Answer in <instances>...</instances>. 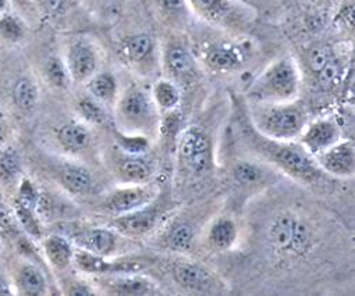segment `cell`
Masks as SVG:
<instances>
[{"label": "cell", "mask_w": 355, "mask_h": 296, "mask_svg": "<svg viewBox=\"0 0 355 296\" xmlns=\"http://www.w3.org/2000/svg\"><path fill=\"white\" fill-rule=\"evenodd\" d=\"M343 74V66L338 59L334 56L330 59V62L318 73V81L323 89H329L334 86Z\"/></svg>", "instance_id": "obj_36"}, {"label": "cell", "mask_w": 355, "mask_h": 296, "mask_svg": "<svg viewBox=\"0 0 355 296\" xmlns=\"http://www.w3.org/2000/svg\"><path fill=\"white\" fill-rule=\"evenodd\" d=\"M10 10V0H0V16Z\"/></svg>", "instance_id": "obj_45"}, {"label": "cell", "mask_w": 355, "mask_h": 296, "mask_svg": "<svg viewBox=\"0 0 355 296\" xmlns=\"http://www.w3.org/2000/svg\"><path fill=\"white\" fill-rule=\"evenodd\" d=\"M42 248H44V252H45V256H46L49 264L53 268L63 271L69 266H71L74 248H73L71 242L67 238H64L63 235L53 234V235L46 237L42 241Z\"/></svg>", "instance_id": "obj_16"}, {"label": "cell", "mask_w": 355, "mask_h": 296, "mask_svg": "<svg viewBox=\"0 0 355 296\" xmlns=\"http://www.w3.org/2000/svg\"><path fill=\"white\" fill-rule=\"evenodd\" d=\"M233 177L241 185H254L263 178V173L251 162H240L233 169Z\"/></svg>", "instance_id": "obj_33"}, {"label": "cell", "mask_w": 355, "mask_h": 296, "mask_svg": "<svg viewBox=\"0 0 355 296\" xmlns=\"http://www.w3.org/2000/svg\"><path fill=\"white\" fill-rule=\"evenodd\" d=\"M23 173V158L15 146L0 147V184L10 185Z\"/></svg>", "instance_id": "obj_24"}, {"label": "cell", "mask_w": 355, "mask_h": 296, "mask_svg": "<svg viewBox=\"0 0 355 296\" xmlns=\"http://www.w3.org/2000/svg\"><path fill=\"white\" fill-rule=\"evenodd\" d=\"M334 55L327 46H318L309 50L308 53V66L312 73L318 74L333 57Z\"/></svg>", "instance_id": "obj_40"}, {"label": "cell", "mask_w": 355, "mask_h": 296, "mask_svg": "<svg viewBox=\"0 0 355 296\" xmlns=\"http://www.w3.org/2000/svg\"><path fill=\"white\" fill-rule=\"evenodd\" d=\"M156 3L166 17L175 20L184 19L190 8L187 0H156Z\"/></svg>", "instance_id": "obj_38"}, {"label": "cell", "mask_w": 355, "mask_h": 296, "mask_svg": "<svg viewBox=\"0 0 355 296\" xmlns=\"http://www.w3.org/2000/svg\"><path fill=\"white\" fill-rule=\"evenodd\" d=\"M127 156L119 165L121 178L130 184H146L152 176L150 167L139 156Z\"/></svg>", "instance_id": "obj_29"}, {"label": "cell", "mask_w": 355, "mask_h": 296, "mask_svg": "<svg viewBox=\"0 0 355 296\" xmlns=\"http://www.w3.org/2000/svg\"><path fill=\"white\" fill-rule=\"evenodd\" d=\"M67 293H69V295H73V296H91V295H94L95 292L92 290L91 286H88V285L84 284V282H74V284L69 285Z\"/></svg>", "instance_id": "obj_43"}, {"label": "cell", "mask_w": 355, "mask_h": 296, "mask_svg": "<svg viewBox=\"0 0 355 296\" xmlns=\"http://www.w3.org/2000/svg\"><path fill=\"white\" fill-rule=\"evenodd\" d=\"M9 135H10V121L6 115V113L0 109V147L6 145Z\"/></svg>", "instance_id": "obj_42"}, {"label": "cell", "mask_w": 355, "mask_h": 296, "mask_svg": "<svg viewBox=\"0 0 355 296\" xmlns=\"http://www.w3.org/2000/svg\"><path fill=\"white\" fill-rule=\"evenodd\" d=\"M298 139L305 151L315 158L341 139V131L333 120L319 118L306 124Z\"/></svg>", "instance_id": "obj_10"}, {"label": "cell", "mask_w": 355, "mask_h": 296, "mask_svg": "<svg viewBox=\"0 0 355 296\" xmlns=\"http://www.w3.org/2000/svg\"><path fill=\"white\" fill-rule=\"evenodd\" d=\"M173 277L180 286L194 290L211 293L216 289L218 279L205 267L190 263L179 261L173 266Z\"/></svg>", "instance_id": "obj_12"}, {"label": "cell", "mask_w": 355, "mask_h": 296, "mask_svg": "<svg viewBox=\"0 0 355 296\" xmlns=\"http://www.w3.org/2000/svg\"><path fill=\"white\" fill-rule=\"evenodd\" d=\"M60 183L70 194L84 195L92 188V176L83 166L67 165L60 172Z\"/></svg>", "instance_id": "obj_23"}, {"label": "cell", "mask_w": 355, "mask_h": 296, "mask_svg": "<svg viewBox=\"0 0 355 296\" xmlns=\"http://www.w3.org/2000/svg\"><path fill=\"white\" fill-rule=\"evenodd\" d=\"M107 289L113 295L124 296H144L150 295L156 290V286L152 281L144 277H123L116 278L107 285Z\"/></svg>", "instance_id": "obj_25"}, {"label": "cell", "mask_w": 355, "mask_h": 296, "mask_svg": "<svg viewBox=\"0 0 355 296\" xmlns=\"http://www.w3.org/2000/svg\"><path fill=\"white\" fill-rule=\"evenodd\" d=\"M320 170L333 177H351L355 170V147L351 140H338L315 156Z\"/></svg>", "instance_id": "obj_7"}, {"label": "cell", "mask_w": 355, "mask_h": 296, "mask_svg": "<svg viewBox=\"0 0 355 296\" xmlns=\"http://www.w3.org/2000/svg\"><path fill=\"white\" fill-rule=\"evenodd\" d=\"M301 88V73L290 57L270 63L248 86L247 98L251 103L294 102Z\"/></svg>", "instance_id": "obj_1"}, {"label": "cell", "mask_w": 355, "mask_h": 296, "mask_svg": "<svg viewBox=\"0 0 355 296\" xmlns=\"http://www.w3.org/2000/svg\"><path fill=\"white\" fill-rule=\"evenodd\" d=\"M155 41L148 34L128 37L121 44L123 57L132 66L145 64L153 57Z\"/></svg>", "instance_id": "obj_18"}, {"label": "cell", "mask_w": 355, "mask_h": 296, "mask_svg": "<svg viewBox=\"0 0 355 296\" xmlns=\"http://www.w3.org/2000/svg\"><path fill=\"white\" fill-rule=\"evenodd\" d=\"M114 120L124 135L146 136L159 131L160 111L150 92L141 86H130L114 102Z\"/></svg>", "instance_id": "obj_4"}, {"label": "cell", "mask_w": 355, "mask_h": 296, "mask_svg": "<svg viewBox=\"0 0 355 296\" xmlns=\"http://www.w3.org/2000/svg\"><path fill=\"white\" fill-rule=\"evenodd\" d=\"M294 221L295 220L290 216H282L273 223V225L270 228V239L276 249H279V250L290 249Z\"/></svg>", "instance_id": "obj_32"}, {"label": "cell", "mask_w": 355, "mask_h": 296, "mask_svg": "<svg viewBox=\"0 0 355 296\" xmlns=\"http://www.w3.org/2000/svg\"><path fill=\"white\" fill-rule=\"evenodd\" d=\"M71 264L85 274H105L114 270V266L109 263L106 257L92 253L84 248L74 249Z\"/></svg>", "instance_id": "obj_26"}, {"label": "cell", "mask_w": 355, "mask_h": 296, "mask_svg": "<svg viewBox=\"0 0 355 296\" xmlns=\"http://www.w3.org/2000/svg\"><path fill=\"white\" fill-rule=\"evenodd\" d=\"M177 155L183 166L194 176L205 174L211 170L214 152L208 133L200 127H189L180 135Z\"/></svg>", "instance_id": "obj_5"}, {"label": "cell", "mask_w": 355, "mask_h": 296, "mask_svg": "<svg viewBox=\"0 0 355 296\" xmlns=\"http://www.w3.org/2000/svg\"><path fill=\"white\" fill-rule=\"evenodd\" d=\"M251 143L268 160L273 162L288 176L302 180L315 181L322 177L323 172L315 158L305 151V147L294 140H275L261 135L254 127Z\"/></svg>", "instance_id": "obj_3"}, {"label": "cell", "mask_w": 355, "mask_h": 296, "mask_svg": "<svg viewBox=\"0 0 355 296\" xmlns=\"http://www.w3.org/2000/svg\"><path fill=\"white\" fill-rule=\"evenodd\" d=\"M160 210L155 206L146 205L134 212L119 216L113 221V227L121 234L130 237H139L148 234L157 223Z\"/></svg>", "instance_id": "obj_13"}, {"label": "cell", "mask_w": 355, "mask_h": 296, "mask_svg": "<svg viewBox=\"0 0 355 296\" xmlns=\"http://www.w3.org/2000/svg\"><path fill=\"white\" fill-rule=\"evenodd\" d=\"M27 23L16 13L6 12L0 16V39L8 44H19L27 37Z\"/></svg>", "instance_id": "obj_27"}, {"label": "cell", "mask_w": 355, "mask_h": 296, "mask_svg": "<svg viewBox=\"0 0 355 296\" xmlns=\"http://www.w3.org/2000/svg\"><path fill=\"white\" fill-rule=\"evenodd\" d=\"M19 230V221L15 210L8 205L2 192H0V237H12Z\"/></svg>", "instance_id": "obj_34"}, {"label": "cell", "mask_w": 355, "mask_h": 296, "mask_svg": "<svg viewBox=\"0 0 355 296\" xmlns=\"http://www.w3.org/2000/svg\"><path fill=\"white\" fill-rule=\"evenodd\" d=\"M309 242H311V231L308 225L304 221L295 220L290 249L297 255H304L309 248Z\"/></svg>", "instance_id": "obj_37"}, {"label": "cell", "mask_w": 355, "mask_h": 296, "mask_svg": "<svg viewBox=\"0 0 355 296\" xmlns=\"http://www.w3.org/2000/svg\"><path fill=\"white\" fill-rule=\"evenodd\" d=\"M12 98L13 103L20 111H33L40 102L38 82L30 75H23L17 78L12 89Z\"/></svg>", "instance_id": "obj_19"}, {"label": "cell", "mask_w": 355, "mask_h": 296, "mask_svg": "<svg viewBox=\"0 0 355 296\" xmlns=\"http://www.w3.org/2000/svg\"><path fill=\"white\" fill-rule=\"evenodd\" d=\"M37 3L45 17L53 19L63 13L67 0H37Z\"/></svg>", "instance_id": "obj_41"}, {"label": "cell", "mask_w": 355, "mask_h": 296, "mask_svg": "<svg viewBox=\"0 0 355 296\" xmlns=\"http://www.w3.org/2000/svg\"><path fill=\"white\" fill-rule=\"evenodd\" d=\"M44 77L51 86L60 91L67 89L69 85L73 84L66 63L60 56H51L46 59L44 64Z\"/></svg>", "instance_id": "obj_30"}, {"label": "cell", "mask_w": 355, "mask_h": 296, "mask_svg": "<svg viewBox=\"0 0 355 296\" xmlns=\"http://www.w3.org/2000/svg\"><path fill=\"white\" fill-rule=\"evenodd\" d=\"M205 60L212 70L227 73L243 63V52L233 45H218L207 53Z\"/></svg>", "instance_id": "obj_20"}, {"label": "cell", "mask_w": 355, "mask_h": 296, "mask_svg": "<svg viewBox=\"0 0 355 296\" xmlns=\"http://www.w3.org/2000/svg\"><path fill=\"white\" fill-rule=\"evenodd\" d=\"M13 284L16 288V293L26 296H41L45 295L48 289L44 271L37 264L26 260L19 263L15 272Z\"/></svg>", "instance_id": "obj_14"}, {"label": "cell", "mask_w": 355, "mask_h": 296, "mask_svg": "<svg viewBox=\"0 0 355 296\" xmlns=\"http://www.w3.org/2000/svg\"><path fill=\"white\" fill-rule=\"evenodd\" d=\"M120 146L130 156H142L148 149V139L141 135H124L121 133Z\"/></svg>", "instance_id": "obj_39"}, {"label": "cell", "mask_w": 355, "mask_h": 296, "mask_svg": "<svg viewBox=\"0 0 355 296\" xmlns=\"http://www.w3.org/2000/svg\"><path fill=\"white\" fill-rule=\"evenodd\" d=\"M163 64L171 81L190 82L197 77V64L193 53L183 42H168L163 52Z\"/></svg>", "instance_id": "obj_11"}, {"label": "cell", "mask_w": 355, "mask_h": 296, "mask_svg": "<svg viewBox=\"0 0 355 296\" xmlns=\"http://www.w3.org/2000/svg\"><path fill=\"white\" fill-rule=\"evenodd\" d=\"M193 230L191 227L182 224V225H177L174 227L167 238L168 246L174 250H187L193 242Z\"/></svg>", "instance_id": "obj_35"}, {"label": "cell", "mask_w": 355, "mask_h": 296, "mask_svg": "<svg viewBox=\"0 0 355 296\" xmlns=\"http://www.w3.org/2000/svg\"><path fill=\"white\" fill-rule=\"evenodd\" d=\"M156 194V188L149 184H132V187L120 188L112 192L106 198L105 206L110 213L121 216L152 203Z\"/></svg>", "instance_id": "obj_9"}, {"label": "cell", "mask_w": 355, "mask_h": 296, "mask_svg": "<svg viewBox=\"0 0 355 296\" xmlns=\"http://www.w3.org/2000/svg\"><path fill=\"white\" fill-rule=\"evenodd\" d=\"M152 99L160 113L175 111L182 100V92L177 84L171 80H159L150 91Z\"/></svg>", "instance_id": "obj_21"}, {"label": "cell", "mask_w": 355, "mask_h": 296, "mask_svg": "<svg viewBox=\"0 0 355 296\" xmlns=\"http://www.w3.org/2000/svg\"><path fill=\"white\" fill-rule=\"evenodd\" d=\"M85 85L88 95L102 103L105 107L114 104L119 93V85L113 74L107 71H98L85 82Z\"/></svg>", "instance_id": "obj_17"}, {"label": "cell", "mask_w": 355, "mask_h": 296, "mask_svg": "<svg viewBox=\"0 0 355 296\" xmlns=\"http://www.w3.org/2000/svg\"><path fill=\"white\" fill-rule=\"evenodd\" d=\"M63 60L73 84H85L99 68L96 46L84 38L73 39L64 50Z\"/></svg>", "instance_id": "obj_6"}, {"label": "cell", "mask_w": 355, "mask_h": 296, "mask_svg": "<svg viewBox=\"0 0 355 296\" xmlns=\"http://www.w3.org/2000/svg\"><path fill=\"white\" fill-rule=\"evenodd\" d=\"M12 2H23V0H10V3H12Z\"/></svg>", "instance_id": "obj_46"}, {"label": "cell", "mask_w": 355, "mask_h": 296, "mask_svg": "<svg viewBox=\"0 0 355 296\" xmlns=\"http://www.w3.org/2000/svg\"><path fill=\"white\" fill-rule=\"evenodd\" d=\"M56 138L64 152L80 155L89 147L92 142V132L83 121H73L63 124L56 131Z\"/></svg>", "instance_id": "obj_15"}, {"label": "cell", "mask_w": 355, "mask_h": 296, "mask_svg": "<svg viewBox=\"0 0 355 296\" xmlns=\"http://www.w3.org/2000/svg\"><path fill=\"white\" fill-rule=\"evenodd\" d=\"M0 252H2V241H0Z\"/></svg>", "instance_id": "obj_47"}, {"label": "cell", "mask_w": 355, "mask_h": 296, "mask_svg": "<svg viewBox=\"0 0 355 296\" xmlns=\"http://www.w3.org/2000/svg\"><path fill=\"white\" fill-rule=\"evenodd\" d=\"M78 246L99 256L107 257L116 248V235L107 228H92L81 237Z\"/></svg>", "instance_id": "obj_22"}, {"label": "cell", "mask_w": 355, "mask_h": 296, "mask_svg": "<svg viewBox=\"0 0 355 296\" xmlns=\"http://www.w3.org/2000/svg\"><path fill=\"white\" fill-rule=\"evenodd\" d=\"M187 2L201 19L219 27H237L244 19V10L233 0H187Z\"/></svg>", "instance_id": "obj_8"}, {"label": "cell", "mask_w": 355, "mask_h": 296, "mask_svg": "<svg viewBox=\"0 0 355 296\" xmlns=\"http://www.w3.org/2000/svg\"><path fill=\"white\" fill-rule=\"evenodd\" d=\"M209 243L219 250L232 248L237 239V227L230 219H219L209 230Z\"/></svg>", "instance_id": "obj_28"}, {"label": "cell", "mask_w": 355, "mask_h": 296, "mask_svg": "<svg viewBox=\"0 0 355 296\" xmlns=\"http://www.w3.org/2000/svg\"><path fill=\"white\" fill-rule=\"evenodd\" d=\"M252 127L263 136L275 140H295L302 133L306 114L297 102L252 103L250 107Z\"/></svg>", "instance_id": "obj_2"}, {"label": "cell", "mask_w": 355, "mask_h": 296, "mask_svg": "<svg viewBox=\"0 0 355 296\" xmlns=\"http://www.w3.org/2000/svg\"><path fill=\"white\" fill-rule=\"evenodd\" d=\"M16 293V288L13 279H10L6 274L0 272V296H12Z\"/></svg>", "instance_id": "obj_44"}, {"label": "cell", "mask_w": 355, "mask_h": 296, "mask_svg": "<svg viewBox=\"0 0 355 296\" xmlns=\"http://www.w3.org/2000/svg\"><path fill=\"white\" fill-rule=\"evenodd\" d=\"M77 113L81 121L87 125H103L106 122L105 106L91 96H85L78 100Z\"/></svg>", "instance_id": "obj_31"}]
</instances>
